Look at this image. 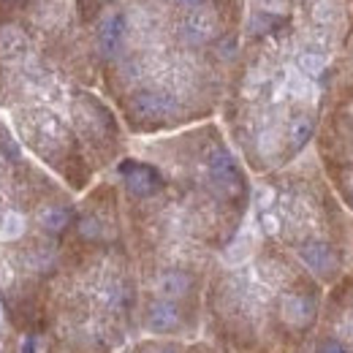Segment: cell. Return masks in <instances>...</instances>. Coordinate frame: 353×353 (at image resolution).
<instances>
[{
  "label": "cell",
  "mask_w": 353,
  "mask_h": 353,
  "mask_svg": "<svg viewBox=\"0 0 353 353\" xmlns=\"http://www.w3.org/2000/svg\"><path fill=\"white\" fill-rule=\"evenodd\" d=\"M310 136H312V120H310L307 114H299V117H294V120L288 123V141H291L294 147L307 144Z\"/></svg>",
  "instance_id": "obj_15"
},
{
  "label": "cell",
  "mask_w": 353,
  "mask_h": 353,
  "mask_svg": "<svg viewBox=\"0 0 353 353\" xmlns=\"http://www.w3.org/2000/svg\"><path fill=\"white\" fill-rule=\"evenodd\" d=\"M147 329L150 332H158V334H166V332H174L179 326V310L174 302L169 299H155L150 307H147Z\"/></svg>",
  "instance_id": "obj_3"
},
{
  "label": "cell",
  "mask_w": 353,
  "mask_h": 353,
  "mask_svg": "<svg viewBox=\"0 0 353 353\" xmlns=\"http://www.w3.org/2000/svg\"><path fill=\"white\" fill-rule=\"evenodd\" d=\"M277 144H280L277 131H264L261 136H259V152H261L264 158H269V155L277 152Z\"/></svg>",
  "instance_id": "obj_18"
},
{
  "label": "cell",
  "mask_w": 353,
  "mask_h": 353,
  "mask_svg": "<svg viewBox=\"0 0 353 353\" xmlns=\"http://www.w3.org/2000/svg\"><path fill=\"white\" fill-rule=\"evenodd\" d=\"M215 30V17L210 11H193L185 19V39L193 44H204Z\"/></svg>",
  "instance_id": "obj_9"
},
{
  "label": "cell",
  "mask_w": 353,
  "mask_h": 353,
  "mask_svg": "<svg viewBox=\"0 0 353 353\" xmlns=\"http://www.w3.org/2000/svg\"><path fill=\"white\" fill-rule=\"evenodd\" d=\"M123 176H125V188L131 190L133 196H139V199L152 196L158 190V185H161L158 174L150 166H144V163H128V166H123Z\"/></svg>",
  "instance_id": "obj_4"
},
{
  "label": "cell",
  "mask_w": 353,
  "mask_h": 353,
  "mask_svg": "<svg viewBox=\"0 0 353 353\" xmlns=\"http://www.w3.org/2000/svg\"><path fill=\"white\" fill-rule=\"evenodd\" d=\"M296 65H299V71L305 77H318L326 68V57L321 52H302L299 60H296Z\"/></svg>",
  "instance_id": "obj_16"
},
{
  "label": "cell",
  "mask_w": 353,
  "mask_h": 353,
  "mask_svg": "<svg viewBox=\"0 0 353 353\" xmlns=\"http://www.w3.org/2000/svg\"><path fill=\"white\" fill-rule=\"evenodd\" d=\"M261 8L266 14H283L288 8V0H261Z\"/></svg>",
  "instance_id": "obj_23"
},
{
  "label": "cell",
  "mask_w": 353,
  "mask_h": 353,
  "mask_svg": "<svg viewBox=\"0 0 353 353\" xmlns=\"http://www.w3.org/2000/svg\"><path fill=\"white\" fill-rule=\"evenodd\" d=\"M272 204H274V190H272L269 185H261V188H256V207H259L261 212H266Z\"/></svg>",
  "instance_id": "obj_19"
},
{
  "label": "cell",
  "mask_w": 353,
  "mask_h": 353,
  "mask_svg": "<svg viewBox=\"0 0 353 353\" xmlns=\"http://www.w3.org/2000/svg\"><path fill=\"white\" fill-rule=\"evenodd\" d=\"M131 109L136 117H141V120H166V117H172L176 112V103L172 95H166V92H139V95H133L131 101Z\"/></svg>",
  "instance_id": "obj_2"
},
{
  "label": "cell",
  "mask_w": 353,
  "mask_h": 353,
  "mask_svg": "<svg viewBox=\"0 0 353 353\" xmlns=\"http://www.w3.org/2000/svg\"><path fill=\"white\" fill-rule=\"evenodd\" d=\"M28 49V39L19 28H3L0 30V52L6 57H19Z\"/></svg>",
  "instance_id": "obj_11"
},
{
  "label": "cell",
  "mask_w": 353,
  "mask_h": 353,
  "mask_svg": "<svg viewBox=\"0 0 353 353\" xmlns=\"http://www.w3.org/2000/svg\"><path fill=\"white\" fill-rule=\"evenodd\" d=\"M155 291H158V299H169V302H174V299H182L188 291H190V277L185 274V272H163L158 280H155Z\"/></svg>",
  "instance_id": "obj_8"
},
{
  "label": "cell",
  "mask_w": 353,
  "mask_h": 353,
  "mask_svg": "<svg viewBox=\"0 0 353 353\" xmlns=\"http://www.w3.org/2000/svg\"><path fill=\"white\" fill-rule=\"evenodd\" d=\"M288 95H294L296 101L312 103V101H315V85H312V79L305 77V74L291 71V74H288Z\"/></svg>",
  "instance_id": "obj_13"
},
{
  "label": "cell",
  "mask_w": 353,
  "mask_h": 353,
  "mask_svg": "<svg viewBox=\"0 0 353 353\" xmlns=\"http://www.w3.org/2000/svg\"><path fill=\"white\" fill-rule=\"evenodd\" d=\"M25 234V218L14 210H8L3 218H0V239L3 242H14Z\"/></svg>",
  "instance_id": "obj_14"
},
{
  "label": "cell",
  "mask_w": 353,
  "mask_h": 353,
  "mask_svg": "<svg viewBox=\"0 0 353 353\" xmlns=\"http://www.w3.org/2000/svg\"><path fill=\"white\" fill-rule=\"evenodd\" d=\"M79 234L85 239H98L101 236V223L95 221V218H85V221L79 223Z\"/></svg>",
  "instance_id": "obj_21"
},
{
  "label": "cell",
  "mask_w": 353,
  "mask_h": 353,
  "mask_svg": "<svg viewBox=\"0 0 353 353\" xmlns=\"http://www.w3.org/2000/svg\"><path fill=\"white\" fill-rule=\"evenodd\" d=\"M312 19H315L318 25H332V22L337 19V6H334V0H318V3L312 6Z\"/></svg>",
  "instance_id": "obj_17"
},
{
  "label": "cell",
  "mask_w": 353,
  "mask_h": 353,
  "mask_svg": "<svg viewBox=\"0 0 353 353\" xmlns=\"http://www.w3.org/2000/svg\"><path fill=\"white\" fill-rule=\"evenodd\" d=\"M179 6H185V8H196V6H201L204 0H176Z\"/></svg>",
  "instance_id": "obj_24"
},
{
  "label": "cell",
  "mask_w": 353,
  "mask_h": 353,
  "mask_svg": "<svg viewBox=\"0 0 353 353\" xmlns=\"http://www.w3.org/2000/svg\"><path fill=\"white\" fill-rule=\"evenodd\" d=\"M250 256H253V239H250L248 234H239V236L225 248V264H231V266L245 264Z\"/></svg>",
  "instance_id": "obj_12"
},
{
  "label": "cell",
  "mask_w": 353,
  "mask_h": 353,
  "mask_svg": "<svg viewBox=\"0 0 353 353\" xmlns=\"http://www.w3.org/2000/svg\"><path fill=\"white\" fill-rule=\"evenodd\" d=\"M280 318L294 329L307 326L312 321V302L305 294H285L280 299Z\"/></svg>",
  "instance_id": "obj_5"
},
{
  "label": "cell",
  "mask_w": 353,
  "mask_h": 353,
  "mask_svg": "<svg viewBox=\"0 0 353 353\" xmlns=\"http://www.w3.org/2000/svg\"><path fill=\"white\" fill-rule=\"evenodd\" d=\"M123 30H125V22L117 11H109L103 19H101V28H98V44L103 49V54H114L120 49L123 41Z\"/></svg>",
  "instance_id": "obj_7"
},
{
  "label": "cell",
  "mask_w": 353,
  "mask_h": 353,
  "mask_svg": "<svg viewBox=\"0 0 353 353\" xmlns=\"http://www.w3.org/2000/svg\"><path fill=\"white\" fill-rule=\"evenodd\" d=\"M261 228H264L269 236H274V234L280 231V218H277V212H272V210L261 212Z\"/></svg>",
  "instance_id": "obj_20"
},
{
  "label": "cell",
  "mask_w": 353,
  "mask_h": 353,
  "mask_svg": "<svg viewBox=\"0 0 353 353\" xmlns=\"http://www.w3.org/2000/svg\"><path fill=\"white\" fill-rule=\"evenodd\" d=\"M39 223H41V228L49 231V234H60V231L68 228L71 212L65 207H46V210H41V215H39Z\"/></svg>",
  "instance_id": "obj_10"
},
{
  "label": "cell",
  "mask_w": 353,
  "mask_h": 353,
  "mask_svg": "<svg viewBox=\"0 0 353 353\" xmlns=\"http://www.w3.org/2000/svg\"><path fill=\"white\" fill-rule=\"evenodd\" d=\"M318 353H348V343H343L337 337H329L318 345Z\"/></svg>",
  "instance_id": "obj_22"
},
{
  "label": "cell",
  "mask_w": 353,
  "mask_h": 353,
  "mask_svg": "<svg viewBox=\"0 0 353 353\" xmlns=\"http://www.w3.org/2000/svg\"><path fill=\"white\" fill-rule=\"evenodd\" d=\"M207 174H210L212 188H215L218 193H223V196H234V193H239V188H242V176L236 172V163H234L231 152L223 150V147H215V150L207 155Z\"/></svg>",
  "instance_id": "obj_1"
},
{
  "label": "cell",
  "mask_w": 353,
  "mask_h": 353,
  "mask_svg": "<svg viewBox=\"0 0 353 353\" xmlns=\"http://www.w3.org/2000/svg\"><path fill=\"white\" fill-rule=\"evenodd\" d=\"M299 256H302V261H305L315 274H329V272L334 269V264H337L332 248L323 245V242H305V245L299 248Z\"/></svg>",
  "instance_id": "obj_6"
}]
</instances>
